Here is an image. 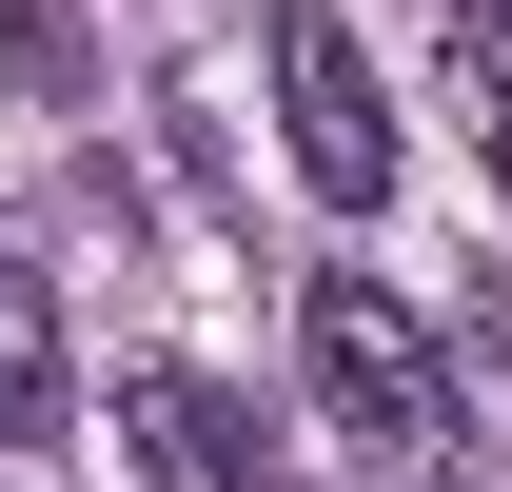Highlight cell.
<instances>
[{"mask_svg":"<svg viewBox=\"0 0 512 492\" xmlns=\"http://www.w3.org/2000/svg\"><path fill=\"white\" fill-rule=\"evenodd\" d=\"M296 374H316V414L355 433V453H394V473L453 453V355L414 335L394 276H316V296H296Z\"/></svg>","mask_w":512,"mask_h":492,"instance_id":"cell-1","label":"cell"},{"mask_svg":"<svg viewBox=\"0 0 512 492\" xmlns=\"http://www.w3.org/2000/svg\"><path fill=\"white\" fill-rule=\"evenodd\" d=\"M276 138H296V178L335 217L394 197V79L355 60V20H316V0H276Z\"/></svg>","mask_w":512,"mask_h":492,"instance_id":"cell-2","label":"cell"},{"mask_svg":"<svg viewBox=\"0 0 512 492\" xmlns=\"http://www.w3.org/2000/svg\"><path fill=\"white\" fill-rule=\"evenodd\" d=\"M119 414H138V473H158V492H276L217 374H119Z\"/></svg>","mask_w":512,"mask_h":492,"instance_id":"cell-3","label":"cell"},{"mask_svg":"<svg viewBox=\"0 0 512 492\" xmlns=\"http://www.w3.org/2000/svg\"><path fill=\"white\" fill-rule=\"evenodd\" d=\"M60 296H40V256L0 237V453H40V433H60Z\"/></svg>","mask_w":512,"mask_h":492,"instance_id":"cell-4","label":"cell"},{"mask_svg":"<svg viewBox=\"0 0 512 492\" xmlns=\"http://www.w3.org/2000/svg\"><path fill=\"white\" fill-rule=\"evenodd\" d=\"M453 99H473V158L512 197V0H453Z\"/></svg>","mask_w":512,"mask_h":492,"instance_id":"cell-5","label":"cell"},{"mask_svg":"<svg viewBox=\"0 0 512 492\" xmlns=\"http://www.w3.org/2000/svg\"><path fill=\"white\" fill-rule=\"evenodd\" d=\"M0 60H20V79H60V60H79V20H60V0H0Z\"/></svg>","mask_w":512,"mask_h":492,"instance_id":"cell-6","label":"cell"},{"mask_svg":"<svg viewBox=\"0 0 512 492\" xmlns=\"http://www.w3.org/2000/svg\"><path fill=\"white\" fill-rule=\"evenodd\" d=\"M414 492H473V473H453V453H434V473H414Z\"/></svg>","mask_w":512,"mask_h":492,"instance_id":"cell-7","label":"cell"}]
</instances>
